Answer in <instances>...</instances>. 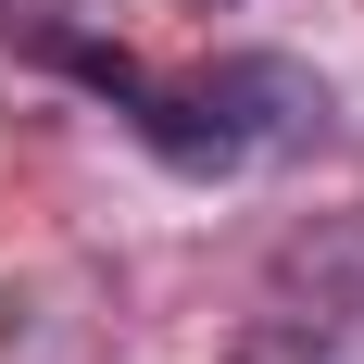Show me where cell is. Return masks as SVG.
Wrapping results in <instances>:
<instances>
[{
  "label": "cell",
  "mask_w": 364,
  "mask_h": 364,
  "mask_svg": "<svg viewBox=\"0 0 364 364\" xmlns=\"http://www.w3.org/2000/svg\"><path fill=\"white\" fill-rule=\"evenodd\" d=\"M13 50L50 75H75L88 101L126 113V139L164 164V176H252L277 151L327 139V75L277 63V50H226L201 75H151L139 50H113V38H75L63 13H13Z\"/></svg>",
  "instance_id": "obj_1"
},
{
  "label": "cell",
  "mask_w": 364,
  "mask_h": 364,
  "mask_svg": "<svg viewBox=\"0 0 364 364\" xmlns=\"http://www.w3.org/2000/svg\"><path fill=\"white\" fill-rule=\"evenodd\" d=\"M226 364H327V352H314V339H239Z\"/></svg>",
  "instance_id": "obj_2"
}]
</instances>
